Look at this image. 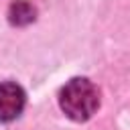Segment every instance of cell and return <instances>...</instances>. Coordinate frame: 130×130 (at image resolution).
<instances>
[{"instance_id":"2","label":"cell","mask_w":130,"mask_h":130,"mask_svg":"<svg viewBox=\"0 0 130 130\" xmlns=\"http://www.w3.org/2000/svg\"><path fill=\"white\" fill-rule=\"evenodd\" d=\"M26 95L16 83H0V122H10L20 116Z\"/></svg>"},{"instance_id":"1","label":"cell","mask_w":130,"mask_h":130,"mask_svg":"<svg viewBox=\"0 0 130 130\" xmlns=\"http://www.w3.org/2000/svg\"><path fill=\"white\" fill-rule=\"evenodd\" d=\"M59 104L61 110L71 118V120H87L93 116V112L100 106V95L95 85L85 79V77H75L67 81L59 93Z\"/></svg>"}]
</instances>
